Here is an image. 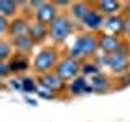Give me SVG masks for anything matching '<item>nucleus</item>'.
Listing matches in <instances>:
<instances>
[{"label":"nucleus","instance_id":"13","mask_svg":"<svg viewBox=\"0 0 130 122\" xmlns=\"http://www.w3.org/2000/svg\"><path fill=\"white\" fill-rule=\"evenodd\" d=\"M13 44H15L16 51H18L20 54H23V52L31 51L32 46H34V41H32V39H31V36L28 34V36H21V38L13 39Z\"/></svg>","mask_w":130,"mask_h":122},{"label":"nucleus","instance_id":"21","mask_svg":"<svg viewBox=\"0 0 130 122\" xmlns=\"http://www.w3.org/2000/svg\"><path fill=\"white\" fill-rule=\"evenodd\" d=\"M36 93H38L41 98H44V99H54V98H55V93L54 91H51V89H47V88H44V86H39Z\"/></svg>","mask_w":130,"mask_h":122},{"label":"nucleus","instance_id":"1","mask_svg":"<svg viewBox=\"0 0 130 122\" xmlns=\"http://www.w3.org/2000/svg\"><path fill=\"white\" fill-rule=\"evenodd\" d=\"M98 49H99V39H96L93 34H81L75 41V46L70 51V59H75L80 62L83 57L93 55Z\"/></svg>","mask_w":130,"mask_h":122},{"label":"nucleus","instance_id":"24","mask_svg":"<svg viewBox=\"0 0 130 122\" xmlns=\"http://www.w3.org/2000/svg\"><path fill=\"white\" fill-rule=\"evenodd\" d=\"M10 64L7 62H0V77L2 78H5V77H8V73H10Z\"/></svg>","mask_w":130,"mask_h":122},{"label":"nucleus","instance_id":"12","mask_svg":"<svg viewBox=\"0 0 130 122\" xmlns=\"http://www.w3.org/2000/svg\"><path fill=\"white\" fill-rule=\"evenodd\" d=\"M98 10H99V13L114 16L120 10V3L116 0H101V2H98Z\"/></svg>","mask_w":130,"mask_h":122},{"label":"nucleus","instance_id":"28","mask_svg":"<svg viewBox=\"0 0 130 122\" xmlns=\"http://www.w3.org/2000/svg\"><path fill=\"white\" fill-rule=\"evenodd\" d=\"M26 103L29 104V106H36V101H34V99H31V98H28V99H26Z\"/></svg>","mask_w":130,"mask_h":122},{"label":"nucleus","instance_id":"15","mask_svg":"<svg viewBox=\"0 0 130 122\" xmlns=\"http://www.w3.org/2000/svg\"><path fill=\"white\" fill-rule=\"evenodd\" d=\"M86 88H88V83H86V80H85V77H78V78H75L72 81V85H70L68 89H70L72 95L78 96V95L86 93Z\"/></svg>","mask_w":130,"mask_h":122},{"label":"nucleus","instance_id":"2","mask_svg":"<svg viewBox=\"0 0 130 122\" xmlns=\"http://www.w3.org/2000/svg\"><path fill=\"white\" fill-rule=\"evenodd\" d=\"M70 33H72V23L65 15L57 16L55 21L51 24V29H49V34L55 42H63L70 36Z\"/></svg>","mask_w":130,"mask_h":122},{"label":"nucleus","instance_id":"9","mask_svg":"<svg viewBox=\"0 0 130 122\" xmlns=\"http://www.w3.org/2000/svg\"><path fill=\"white\" fill-rule=\"evenodd\" d=\"M29 23L26 21V20L23 18H18V20H13V21L10 23V29H8V34L11 36L13 39L16 38H21V36H28L29 34Z\"/></svg>","mask_w":130,"mask_h":122},{"label":"nucleus","instance_id":"27","mask_svg":"<svg viewBox=\"0 0 130 122\" xmlns=\"http://www.w3.org/2000/svg\"><path fill=\"white\" fill-rule=\"evenodd\" d=\"M54 5H68L67 0H60V2H54Z\"/></svg>","mask_w":130,"mask_h":122},{"label":"nucleus","instance_id":"10","mask_svg":"<svg viewBox=\"0 0 130 122\" xmlns=\"http://www.w3.org/2000/svg\"><path fill=\"white\" fill-rule=\"evenodd\" d=\"M104 26H106V29H107V34H112V36H117V38H119L120 33L125 31V20L122 18V16L114 15V16H109V18L106 20Z\"/></svg>","mask_w":130,"mask_h":122},{"label":"nucleus","instance_id":"4","mask_svg":"<svg viewBox=\"0 0 130 122\" xmlns=\"http://www.w3.org/2000/svg\"><path fill=\"white\" fill-rule=\"evenodd\" d=\"M80 72V62L75 59H63L55 67V73L63 81L65 80H75V77Z\"/></svg>","mask_w":130,"mask_h":122},{"label":"nucleus","instance_id":"17","mask_svg":"<svg viewBox=\"0 0 130 122\" xmlns=\"http://www.w3.org/2000/svg\"><path fill=\"white\" fill-rule=\"evenodd\" d=\"M15 11H16V2H11V0H2L0 2V15L11 16L15 15Z\"/></svg>","mask_w":130,"mask_h":122},{"label":"nucleus","instance_id":"23","mask_svg":"<svg viewBox=\"0 0 130 122\" xmlns=\"http://www.w3.org/2000/svg\"><path fill=\"white\" fill-rule=\"evenodd\" d=\"M89 73H91L93 77L98 75V67H96L94 64H86L83 67V75H89Z\"/></svg>","mask_w":130,"mask_h":122},{"label":"nucleus","instance_id":"22","mask_svg":"<svg viewBox=\"0 0 130 122\" xmlns=\"http://www.w3.org/2000/svg\"><path fill=\"white\" fill-rule=\"evenodd\" d=\"M8 55H10V46L7 42H0V62H5Z\"/></svg>","mask_w":130,"mask_h":122},{"label":"nucleus","instance_id":"18","mask_svg":"<svg viewBox=\"0 0 130 122\" xmlns=\"http://www.w3.org/2000/svg\"><path fill=\"white\" fill-rule=\"evenodd\" d=\"M107 85H109V81H107V78H106L104 75H94L91 78V86L94 88V91H104L106 88H107Z\"/></svg>","mask_w":130,"mask_h":122},{"label":"nucleus","instance_id":"5","mask_svg":"<svg viewBox=\"0 0 130 122\" xmlns=\"http://www.w3.org/2000/svg\"><path fill=\"white\" fill-rule=\"evenodd\" d=\"M101 60L116 73H122V72H125L128 68V59H127L125 54H119V52H117V54L104 55Z\"/></svg>","mask_w":130,"mask_h":122},{"label":"nucleus","instance_id":"14","mask_svg":"<svg viewBox=\"0 0 130 122\" xmlns=\"http://www.w3.org/2000/svg\"><path fill=\"white\" fill-rule=\"evenodd\" d=\"M29 36H31V39L34 41V44L41 42V41L47 36V28L44 26V24H41V23H34V24H31Z\"/></svg>","mask_w":130,"mask_h":122},{"label":"nucleus","instance_id":"26","mask_svg":"<svg viewBox=\"0 0 130 122\" xmlns=\"http://www.w3.org/2000/svg\"><path fill=\"white\" fill-rule=\"evenodd\" d=\"M10 86L15 88V89H21V81H18V80H10Z\"/></svg>","mask_w":130,"mask_h":122},{"label":"nucleus","instance_id":"16","mask_svg":"<svg viewBox=\"0 0 130 122\" xmlns=\"http://www.w3.org/2000/svg\"><path fill=\"white\" fill-rule=\"evenodd\" d=\"M10 68L11 72H21L28 68V59L23 54H18L16 57H13V60L10 62Z\"/></svg>","mask_w":130,"mask_h":122},{"label":"nucleus","instance_id":"19","mask_svg":"<svg viewBox=\"0 0 130 122\" xmlns=\"http://www.w3.org/2000/svg\"><path fill=\"white\" fill-rule=\"evenodd\" d=\"M72 11H73V15H75L78 20H83L85 15L89 11V8H88V5L85 2H78V3H75V5H73Z\"/></svg>","mask_w":130,"mask_h":122},{"label":"nucleus","instance_id":"25","mask_svg":"<svg viewBox=\"0 0 130 122\" xmlns=\"http://www.w3.org/2000/svg\"><path fill=\"white\" fill-rule=\"evenodd\" d=\"M8 29H10V23L7 21V16L0 15V31H2V33H8Z\"/></svg>","mask_w":130,"mask_h":122},{"label":"nucleus","instance_id":"7","mask_svg":"<svg viewBox=\"0 0 130 122\" xmlns=\"http://www.w3.org/2000/svg\"><path fill=\"white\" fill-rule=\"evenodd\" d=\"M120 47H122V41L117 36H112V34H101L99 36V49L104 52V55L117 54Z\"/></svg>","mask_w":130,"mask_h":122},{"label":"nucleus","instance_id":"6","mask_svg":"<svg viewBox=\"0 0 130 122\" xmlns=\"http://www.w3.org/2000/svg\"><path fill=\"white\" fill-rule=\"evenodd\" d=\"M57 8L54 3H49L46 2L41 8H38L36 10V20H38V23L41 24H44V26H47V24H52L55 21V18H57Z\"/></svg>","mask_w":130,"mask_h":122},{"label":"nucleus","instance_id":"11","mask_svg":"<svg viewBox=\"0 0 130 122\" xmlns=\"http://www.w3.org/2000/svg\"><path fill=\"white\" fill-rule=\"evenodd\" d=\"M81 21H83V24L88 28V29L93 31V29H99V28L106 23V20H104L103 13H99V11L91 10V8H89V11L85 15V18L81 20Z\"/></svg>","mask_w":130,"mask_h":122},{"label":"nucleus","instance_id":"20","mask_svg":"<svg viewBox=\"0 0 130 122\" xmlns=\"http://www.w3.org/2000/svg\"><path fill=\"white\" fill-rule=\"evenodd\" d=\"M21 89L26 93H34V91H38V86L34 85V81L31 78H23L21 80Z\"/></svg>","mask_w":130,"mask_h":122},{"label":"nucleus","instance_id":"3","mask_svg":"<svg viewBox=\"0 0 130 122\" xmlns=\"http://www.w3.org/2000/svg\"><path fill=\"white\" fill-rule=\"evenodd\" d=\"M59 62V57H57V52L52 47H47L44 51H41L34 59V68L41 73L49 72L52 67H57Z\"/></svg>","mask_w":130,"mask_h":122},{"label":"nucleus","instance_id":"8","mask_svg":"<svg viewBox=\"0 0 130 122\" xmlns=\"http://www.w3.org/2000/svg\"><path fill=\"white\" fill-rule=\"evenodd\" d=\"M39 86H44L55 93V91H62L65 85H63V80L57 73H44V75L39 77Z\"/></svg>","mask_w":130,"mask_h":122}]
</instances>
